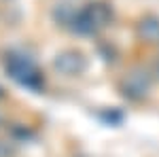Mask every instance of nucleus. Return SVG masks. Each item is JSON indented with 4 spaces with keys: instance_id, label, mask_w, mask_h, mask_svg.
Here are the masks:
<instances>
[{
    "instance_id": "obj_1",
    "label": "nucleus",
    "mask_w": 159,
    "mask_h": 157,
    "mask_svg": "<svg viewBox=\"0 0 159 157\" xmlns=\"http://www.w3.org/2000/svg\"><path fill=\"white\" fill-rule=\"evenodd\" d=\"M7 70L15 81H19L21 85H28V87H36L38 85V74L34 70V66L30 64V60L25 58H9L7 62Z\"/></svg>"
}]
</instances>
